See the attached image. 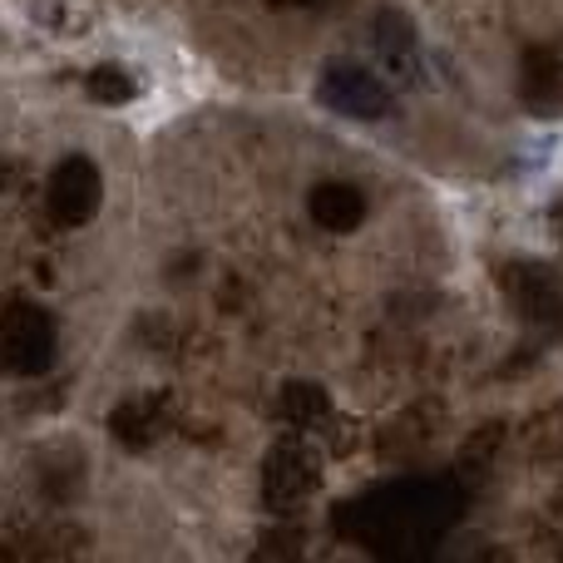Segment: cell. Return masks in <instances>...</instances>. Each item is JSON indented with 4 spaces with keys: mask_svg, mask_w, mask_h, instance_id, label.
Here are the masks:
<instances>
[{
    "mask_svg": "<svg viewBox=\"0 0 563 563\" xmlns=\"http://www.w3.org/2000/svg\"><path fill=\"white\" fill-rule=\"evenodd\" d=\"M455 515H460V489L450 479H400V485L351 499L336 515V525L371 549L406 554V549L445 534L455 525Z\"/></svg>",
    "mask_w": 563,
    "mask_h": 563,
    "instance_id": "cell-1",
    "label": "cell"
},
{
    "mask_svg": "<svg viewBox=\"0 0 563 563\" xmlns=\"http://www.w3.org/2000/svg\"><path fill=\"white\" fill-rule=\"evenodd\" d=\"M499 287H505L509 307L529 321L534 331L563 336V273L534 257H515L499 267Z\"/></svg>",
    "mask_w": 563,
    "mask_h": 563,
    "instance_id": "cell-2",
    "label": "cell"
},
{
    "mask_svg": "<svg viewBox=\"0 0 563 563\" xmlns=\"http://www.w3.org/2000/svg\"><path fill=\"white\" fill-rule=\"evenodd\" d=\"M0 356L15 376H45L55 366V317L35 301L15 297L0 321Z\"/></svg>",
    "mask_w": 563,
    "mask_h": 563,
    "instance_id": "cell-3",
    "label": "cell"
},
{
    "mask_svg": "<svg viewBox=\"0 0 563 563\" xmlns=\"http://www.w3.org/2000/svg\"><path fill=\"white\" fill-rule=\"evenodd\" d=\"M99 198H104V184L85 154L59 158L55 174L45 178V213L55 228H85L99 213Z\"/></svg>",
    "mask_w": 563,
    "mask_h": 563,
    "instance_id": "cell-4",
    "label": "cell"
},
{
    "mask_svg": "<svg viewBox=\"0 0 563 563\" xmlns=\"http://www.w3.org/2000/svg\"><path fill=\"white\" fill-rule=\"evenodd\" d=\"M317 455L307 450L301 435H282L273 450H267V465H263V495L277 515H291V509L307 505V495L317 489Z\"/></svg>",
    "mask_w": 563,
    "mask_h": 563,
    "instance_id": "cell-5",
    "label": "cell"
},
{
    "mask_svg": "<svg viewBox=\"0 0 563 563\" xmlns=\"http://www.w3.org/2000/svg\"><path fill=\"white\" fill-rule=\"evenodd\" d=\"M317 99L327 109H336V114H346V119H380L390 109L386 85H380L366 65H346V59H336V65L321 69Z\"/></svg>",
    "mask_w": 563,
    "mask_h": 563,
    "instance_id": "cell-6",
    "label": "cell"
},
{
    "mask_svg": "<svg viewBox=\"0 0 563 563\" xmlns=\"http://www.w3.org/2000/svg\"><path fill=\"white\" fill-rule=\"evenodd\" d=\"M519 95L534 114H554L563 104V59L544 45L525 49V65H519Z\"/></svg>",
    "mask_w": 563,
    "mask_h": 563,
    "instance_id": "cell-7",
    "label": "cell"
},
{
    "mask_svg": "<svg viewBox=\"0 0 563 563\" xmlns=\"http://www.w3.org/2000/svg\"><path fill=\"white\" fill-rule=\"evenodd\" d=\"M311 223L327 228V233H351V228L366 223V198H361V188L351 184H317L311 188Z\"/></svg>",
    "mask_w": 563,
    "mask_h": 563,
    "instance_id": "cell-8",
    "label": "cell"
},
{
    "mask_svg": "<svg viewBox=\"0 0 563 563\" xmlns=\"http://www.w3.org/2000/svg\"><path fill=\"white\" fill-rule=\"evenodd\" d=\"M109 430H114L119 445H129V450H148L158 435H164V406H158L154 396L124 400V406H114V416H109Z\"/></svg>",
    "mask_w": 563,
    "mask_h": 563,
    "instance_id": "cell-9",
    "label": "cell"
},
{
    "mask_svg": "<svg viewBox=\"0 0 563 563\" xmlns=\"http://www.w3.org/2000/svg\"><path fill=\"white\" fill-rule=\"evenodd\" d=\"M277 406H282V420H287L291 430L327 426V416H331V396L317 386V380H287Z\"/></svg>",
    "mask_w": 563,
    "mask_h": 563,
    "instance_id": "cell-10",
    "label": "cell"
},
{
    "mask_svg": "<svg viewBox=\"0 0 563 563\" xmlns=\"http://www.w3.org/2000/svg\"><path fill=\"white\" fill-rule=\"evenodd\" d=\"M376 45L380 55L390 59V69H410V59H416V30H410V20L400 15V10H380L376 20Z\"/></svg>",
    "mask_w": 563,
    "mask_h": 563,
    "instance_id": "cell-11",
    "label": "cell"
},
{
    "mask_svg": "<svg viewBox=\"0 0 563 563\" xmlns=\"http://www.w3.org/2000/svg\"><path fill=\"white\" fill-rule=\"evenodd\" d=\"M85 89H89V99H95V104H109V109L129 104V99L139 95L134 75H129V69H119V65H95V69H89V79H85Z\"/></svg>",
    "mask_w": 563,
    "mask_h": 563,
    "instance_id": "cell-12",
    "label": "cell"
},
{
    "mask_svg": "<svg viewBox=\"0 0 563 563\" xmlns=\"http://www.w3.org/2000/svg\"><path fill=\"white\" fill-rule=\"evenodd\" d=\"M247 563H301V534L291 525L267 529V534L257 539V549H253Z\"/></svg>",
    "mask_w": 563,
    "mask_h": 563,
    "instance_id": "cell-13",
    "label": "cell"
},
{
    "mask_svg": "<svg viewBox=\"0 0 563 563\" xmlns=\"http://www.w3.org/2000/svg\"><path fill=\"white\" fill-rule=\"evenodd\" d=\"M499 440H505V426H499V420H489V426L479 430V435H470V440H465L460 460H465V465H475V470H485V465H489V455L499 450Z\"/></svg>",
    "mask_w": 563,
    "mask_h": 563,
    "instance_id": "cell-14",
    "label": "cell"
},
{
    "mask_svg": "<svg viewBox=\"0 0 563 563\" xmlns=\"http://www.w3.org/2000/svg\"><path fill=\"white\" fill-rule=\"evenodd\" d=\"M277 5H317V0H277Z\"/></svg>",
    "mask_w": 563,
    "mask_h": 563,
    "instance_id": "cell-15",
    "label": "cell"
},
{
    "mask_svg": "<svg viewBox=\"0 0 563 563\" xmlns=\"http://www.w3.org/2000/svg\"><path fill=\"white\" fill-rule=\"evenodd\" d=\"M559 223H563V203H559Z\"/></svg>",
    "mask_w": 563,
    "mask_h": 563,
    "instance_id": "cell-16",
    "label": "cell"
}]
</instances>
